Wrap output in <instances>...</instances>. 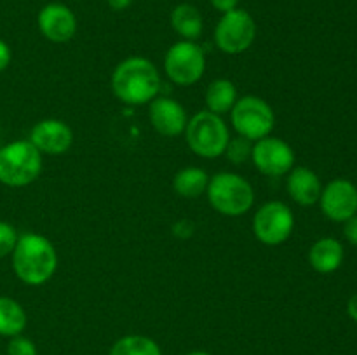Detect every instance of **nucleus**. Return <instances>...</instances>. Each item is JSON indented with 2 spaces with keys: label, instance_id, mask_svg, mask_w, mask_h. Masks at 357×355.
I'll list each match as a JSON object with an SVG mask.
<instances>
[{
  "label": "nucleus",
  "instance_id": "obj_28",
  "mask_svg": "<svg viewBox=\"0 0 357 355\" xmlns=\"http://www.w3.org/2000/svg\"><path fill=\"white\" fill-rule=\"evenodd\" d=\"M347 313H349V317L354 320V322H357V292H356V294H352L351 299H349Z\"/></svg>",
  "mask_w": 357,
  "mask_h": 355
},
{
  "label": "nucleus",
  "instance_id": "obj_20",
  "mask_svg": "<svg viewBox=\"0 0 357 355\" xmlns=\"http://www.w3.org/2000/svg\"><path fill=\"white\" fill-rule=\"evenodd\" d=\"M26 327V312L13 298L0 296V336H17Z\"/></svg>",
  "mask_w": 357,
  "mask_h": 355
},
{
  "label": "nucleus",
  "instance_id": "obj_1",
  "mask_svg": "<svg viewBox=\"0 0 357 355\" xmlns=\"http://www.w3.org/2000/svg\"><path fill=\"white\" fill-rule=\"evenodd\" d=\"M160 73L150 59L132 56L115 66L112 73V89L117 100L126 104L150 103L159 94Z\"/></svg>",
  "mask_w": 357,
  "mask_h": 355
},
{
  "label": "nucleus",
  "instance_id": "obj_15",
  "mask_svg": "<svg viewBox=\"0 0 357 355\" xmlns=\"http://www.w3.org/2000/svg\"><path fill=\"white\" fill-rule=\"evenodd\" d=\"M323 191L319 176L309 167H293L288 178V194L303 207L317 204Z\"/></svg>",
  "mask_w": 357,
  "mask_h": 355
},
{
  "label": "nucleus",
  "instance_id": "obj_8",
  "mask_svg": "<svg viewBox=\"0 0 357 355\" xmlns=\"http://www.w3.org/2000/svg\"><path fill=\"white\" fill-rule=\"evenodd\" d=\"M257 37V24L244 9H234L220 17L215 28V44L225 54H241L248 51Z\"/></svg>",
  "mask_w": 357,
  "mask_h": 355
},
{
  "label": "nucleus",
  "instance_id": "obj_27",
  "mask_svg": "<svg viewBox=\"0 0 357 355\" xmlns=\"http://www.w3.org/2000/svg\"><path fill=\"white\" fill-rule=\"evenodd\" d=\"M10 58H13V54H10V47L6 44V42L0 40V72H3V70L9 66Z\"/></svg>",
  "mask_w": 357,
  "mask_h": 355
},
{
  "label": "nucleus",
  "instance_id": "obj_3",
  "mask_svg": "<svg viewBox=\"0 0 357 355\" xmlns=\"http://www.w3.org/2000/svg\"><path fill=\"white\" fill-rule=\"evenodd\" d=\"M42 173V153L30 139H17L0 148V183L26 187Z\"/></svg>",
  "mask_w": 357,
  "mask_h": 355
},
{
  "label": "nucleus",
  "instance_id": "obj_29",
  "mask_svg": "<svg viewBox=\"0 0 357 355\" xmlns=\"http://www.w3.org/2000/svg\"><path fill=\"white\" fill-rule=\"evenodd\" d=\"M132 3V0H108V6L114 10H124Z\"/></svg>",
  "mask_w": 357,
  "mask_h": 355
},
{
  "label": "nucleus",
  "instance_id": "obj_9",
  "mask_svg": "<svg viewBox=\"0 0 357 355\" xmlns=\"http://www.w3.org/2000/svg\"><path fill=\"white\" fill-rule=\"evenodd\" d=\"M295 226L293 211L281 200L261 205L253 218V233L265 246H279L289 239Z\"/></svg>",
  "mask_w": 357,
  "mask_h": 355
},
{
  "label": "nucleus",
  "instance_id": "obj_12",
  "mask_svg": "<svg viewBox=\"0 0 357 355\" xmlns=\"http://www.w3.org/2000/svg\"><path fill=\"white\" fill-rule=\"evenodd\" d=\"M30 141L40 153L61 155L68 152L73 143V132L66 122L58 118H45L33 125L30 132Z\"/></svg>",
  "mask_w": 357,
  "mask_h": 355
},
{
  "label": "nucleus",
  "instance_id": "obj_10",
  "mask_svg": "<svg viewBox=\"0 0 357 355\" xmlns=\"http://www.w3.org/2000/svg\"><path fill=\"white\" fill-rule=\"evenodd\" d=\"M255 167L265 176H284L295 166V152L284 139L267 136L255 141L251 150Z\"/></svg>",
  "mask_w": 357,
  "mask_h": 355
},
{
  "label": "nucleus",
  "instance_id": "obj_25",
  "mask_svg": "<svg viewBox=\"0 0 357 355\" xmlns=\"http://www.w3.org/2000/svg\"><path fill=\"white\" fill-rule=\"evenodd\" d=\"M344 235L347 239L349 244L357 247V214L349 218L344 225Z\"/></svg>",
  "mask_w": 357,
  "mask_h": 355
},
{
  "label": "nucleus",
  "instance_id": "obj_14",
  "mask_svg": "<svg viewBox=\"0 0 357 355\" xmlns=\"http://www.w3.org/2000/svg\"><path fill=\"white\" fill-rule=\"evenodd\" d=\"M149 113L150 122L159 134L166 136V138H174V136L185 132L188 122L187 111H185L183 104L178 103L173 97H155L150 103Z\"/></svg>",
  "mask_w": 357,
  "mask_h": 355
},
{
  "label": "nucleus",
  "instance_id": "obj_22",
  "mask_svg": "<svg viewBox=\"0 0 357 355\" xmlns=\"http://www.w3.org/2000/svg\"><path fill=\"white\" fill-rule=\"evenodd\" d=\"M250 143V139L243 138V136L230 139L229 145H227L225 148V153L227 157H229L230 162L241 166V164L246 162L248 159H251V150H253V146H251Z\"/></svg>",
  "mask_w": 357,
  "mask_h": 355
},
{
  "label": "nucleus",
  "instance_id": "obj_18",
  "mask_svg": "<svg viewBox=\"0 0 357 355\" xmlns=\"http://www.w3.org/2000/svg\"><path fill=\"white\" fill-rule=\"evenodd\" d=\"M237 101V87L229 79H216L206 89V104L208 110L216 115L227 113Z\"/></svg>",
  "mask_w": 357,
  "mask_h": 355
},
{
  "label": "nucleus",
  "instance_id": "obj_7",
  "mask_svg": "<svg viewBox=\"0 0 357 355\" xmlns=\"http://www.w3.org/2000/svg\"><path fill=\"white\" fill-rule=\"evenodd\" d=\"M164 70L171 82L178 86H192L199 82L206 72L204 51L194 40L176 42L166 52Z\"/></svg>",
  "mask_w": 357,
  "mask_h": 355
},
{
  "label": "nucleus",
  "instance_id": "obj_5",
  "mask_svg": "<svg viewBox=\"0 0 357 355\" xmlns=\"http://www.w3.org/2000/svg\"><path fill=\"white\" fill-rule=\"evenodd\" d=\"M206 194L213 209L225 216H243L255 202L250 181L234 173H218L209 178Z\"/></svg>",
  "mask_w": 357,
  "mask_h": 355
},
{
  "label": "nucleus",
  "instance_id": "obj_21",
  "mask_svg": "<svg viewBox=\"0 0 357 355\" xmlns=\"http://www.w3.org/2000/svg\"><path fill=\"white\" fill-rule=\"evenodd\" d=\"M110 355H162V352L152 338L142 336V334H128L115 341Z\"/></svg>",
  "mask_w": 357,
  "mask_h": 355
},
{
  "label": "nucleus",
  "instance_id": "obj_30",
  "mask_svg": "<svg viewBox=\"0 0 357 355\" xmlns=\"http://www.w3.org/2000/svg\"><path fill=\"white\" fill-rule=\"evenodd\" d=\"M187 355H211V354H208V352L197 350V352H190V354H187Z\"/></svg>",
  "mask_w": 357,
  "mask_h": 355
},
{
  "label": "nucleus",
  "instance_id": "obj_4",
  "mask_svg": "<svg viewBox=\"0 0 357 355\" xmlns=\"http://www.w3.org/2000/svg\"><path fill=\"white\" fill-rule=\"evenodd\" d=\"M185 139L195 155L204 157V159H216L225 153L230 141V132L220 115L202 110L187 122Z\"/></svg>",
  "mask_w": 357,
  "mask_h": 355
},
{
  "label": "nucleus",
  "instance_id": "obj_24",
  "mask_svg": "<svg viewBox=\"0 0 357 355\" xmlns=\"http://www.w3.org/2000/svg\"><path fill=\"white\" fill-rule=\"evenodd\" d=\"M7 355H38L37 347L30 338H24L21 334L10 338L7 345Z\"/></svg>",
  "mask_w": 357,
  "mask_h": 355
},
{
  "label": "nucleus",
  "instance_id": "obj_23",
  "mask_svg": "<svg viewBox=\"0 0 357 355\" xmlns=\"http://www.w3.org/2000/svg\"><path fill=\"white\" fill-rule=\"evenodd\" d=\"M17 232L13 225L6 221H0V258H6L7 254H13L17 242Z\"/></svg>",
  "mask_w": 357,
  "mask_h": 355
},
{
  "label": "nucleus",
  "instance_id": "obj_16",
  "mask_svg": "<svg viewBox=\"0 0 357 355\" xmlns=\"http://www.w3.org/2000/svg\"><path fill=\"white\" fill-rule=\"evenodd\" d=\"M344 246L333 237L319 239L309 251L310 267L319 274H333L344 261Z\"/></svg>",
  "mask_w": 357,
  "mask_h": 355
},
{
  "label": "nucleus",
  "instance_id": "obj_6",
  "mask_svg": "<svg viewBox=\"0 0 357 355\" xmlns=\"http://www.w3.org/2000/svg\"><path fill=\"white\" fill-rule=\"evenodd\" d=\"M230 120L237 134L250 141L271 136L275 127V113L271 104L258 96H244L230 110Z\"/></svg>",
  "mask_w": 357,
  "mask_h": 355
},
{
  "label": "nucleus",
  "instance_id": "obj_2",
  "mask_svg": "<svg viewBox=\"0 0 357 355\" xmlns=\"http://www.w3.org/2000/svg\"><path fill=\"white\" fill-rule=\"evenodd\" d=\"M13 268L16 277L28 285L45 284L58 268V254L51 240L38 233L17 237L13 251Z\"/></svg>",
  "mask_w": 357,
  "mask_h": 355
},
{
  "label": "nucleus",
  "instance_id": "obj_11",
  "mask_svg": "<svg viewBox=\"0 0 357 355\" xmlns=\"http://www.w3.org/2000/svg\"><path fill=\"white\" fill-rule=\"evenodd\" d=\"M319 204L326 218L345 223L357 214V187L345 178H337L323 188Z\"/></svg>",
  "mask_w": 357,
  "mask_h": 355
},
{
  "label": "nucleus",
  "instance_id": "obj_17",
  "mask_svg": "<svg viewBox=\"0 0 357 355\" xmlns=\"http://www.w3.org/2000/svg\"><path fill=\"white\" fill-rule=\"evenodd\" d=\"M171 26L185 40H195L202 33V16L192 3H180L171 13Z\"/></svg>",
  "mask_w": 357,
  "mask_h": 355
},
{
  "label": "nucleus",
  "instance_id": "obj_19",
  "mask_svg": "<svg viewBox=\"0 0 357 355\" xmlns=\"http://www.w3.org/2000/svg\"><path fill=\"white\" fill-rule=\"evenodd\" d=\"M209 176L201 167H185L178 171L173 180V188L178 195L187 198L201 197L208 190Z\"/></svg>",
  "mask_w": 357,
  "mask_h": 355
},
{
  "label": "nucleus",
  "instance_id": "obj_13",
  "mask_svg": "<svg viewBox=\"0 0 357 355\" xmlns=\"http://www.w3.org/2000/svg\"><path fill=\"white\" fill-rule=\"evenodd\" d=\"M38 28L47 40L65 44L77 31V17L72 9L63 3H47L38 13Z\"/></svg>",
  "mask_w": 357,
  "mask_h": 355
},
{
  "label": "nucleus",
  "instance_id": "obj_26",
  "mask_svg": "<svg viewBox=\"0 0 357 355\" xmlns=\"http://www.w3.org/2000/svg\"><path fill=\"white\" fill-rule=\"evenodd\" d=\"M211 6L215 7L216 10H220V13H229V10H234L237 9V6H239V0H211Z\"/></svg>",
  "mask_w": 357,
  "mask_h": 355
}]
</instances>
